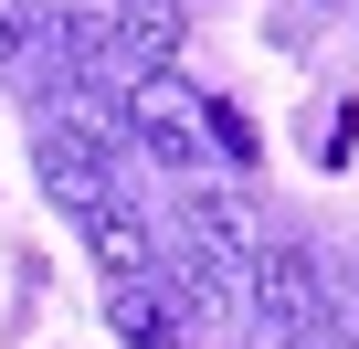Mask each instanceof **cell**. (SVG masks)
<instances>
[{
	"mask_svg": "<svg viewBox=\"0 0 359 349\" xmlns=\"http://www.w3.org/2000/svg\"><path fill=\"white\" fill-rule=\"evenodd\" d=\"M317 286H327L317 244H296V233L254 244V265H243V307H254V338H264V349H306V317H317Z\"/></svg>",
	"mask_w": 359,
	"mask_h": 349,
	"instance_id": "obj_1",
	"label": "cell"
},
{
	"mask_svg": "<svg viewBox=\"0 0 359 349\" xmlns=\"http://www.w3.org/2000/svg\"><path fill=\"white\" fill-rule=\"evenodd\" d=\"M180 43H191V11H180V0H116V11L95 22V74L148 85V74L180 64Z\"/></svg>",
	"mask_w": 359,
	"mask_h": 349,
	"instance_id": "obj_2",
	"label": "cell"
},
{
	"mask_svg": "<svg viewBox=\"0 0 359 349\" xmlns=\"http://www.w3.org/2000/svg\"><path fill=\"white\" fill-rule=\"evenodd\" d=\"M116 117H127V138L169 169V180H201V159H212V148H201V117L180 106V85H169V74L127 85V96H116Z\"/></svg>",
	"mask_w": 359,
	"mask_h": 349,
	"instance_id": "obj_3",
	"label": "cell"
},
{
	"mask_svg": "<svg viewBox=\"0 0 359 349\" xmlns=\"http://www.w3.org/2000/svg\"><path fill=\"white\" fill-rule=\"evenodd\" d=\"M180 244H191V254H212L233 286H243V265H254V212H243V191L233 180H191V191H180Z\"/></svg>",
	"mask_w": 359,
	"mask_h": 349,
	"instance_id": "obj_4",
	"label": "cell"
},
{
	"mask_svg": "<svg viewBox=\"0 0 359 349\" xmlns=\"http://www.w3.org/2000/svg\"><path fill=\"white\" fill-rule=\"evenodd\" d=\"M32 169H43V191H53L64 212H95V202H106V138H95V127H64V117H53V127L32 138Z\"/></svg>",
	"mask_w": 359,
	"mask_h": 349,
	"instance_id": "obj_5",
	"label": "cell"
},
{
	"mask_svg": "<svg viewBox=\"0 0 359 349\" xmlns=\"http://www.w3.org/2000/svg\"><path fill=\"white\" fill-rule=\"evenodd\" d=\"M85 254L106 265V286H127V275H158V223H137V212H116V202H95L85 212Z\"/></svg>",
	"mask_w": 359,
	"mask_h": 349,
	"instance_id": "obj_6",
	"label": "cell"
},
{
	"mask_svg": "<svg viewBox=\"0 0 359 349\" xmlns=\"http://www.w3.org/2000/svg\"><path fill=\"white\" fill-rule=\"evenodd\" d=\"M106 317H116V338H127V349H180V328H191V317L169 307V286H148V275L106 286Z\"/></svg>",
	"mask_w": 359,
	"mask_h": 349,
	"instance_id": "obj_7",
	"label": "cell"
},
{
	"mask_svg": "<svg viewBox=\"0 0 359 349\" xmlns=\"http://www.w3.org/2000/svg\"><path fill=\"white\" fill-rule=\"evenodd\" d=\"M32 22H43V0H0V64H22V43H32Z\"/></svg>",
	"mask_w": 359,
	"mask_h": 349,
	"instance_id": "obj_8",
	"label": "cell"
},
{
	"mask_svg": "<svg viewBox=\"0 0 359 349\" xmlns=\"http://www.w3.org/2000/svg\"><path fill=\"white\" fill-rule=\"evenodd\" d=\"M201 127H212V138H222V148H233V159H243V169H254V127H243V117H233V106H212V117H201Z\"/></svg>",
	"mask_w": 359,
	"mask_h": 349,
	"instance_id": "obj_9",
	"label": "cell"
},
{
	"mask_svg": "<svg viewBox=\"0 0 359 349\" xmlns=\"http://www.w3.org/2000/svg\"><path fill=\"white\" fill-rule=\"evenodd\" d=\"M53 11H64V0H53Z\"/></svg>",
	"mask_w": 359,
	"mask_h": 349,
	"instance_id": "obj_10",
	"label": "cell"
}]
</instances>
